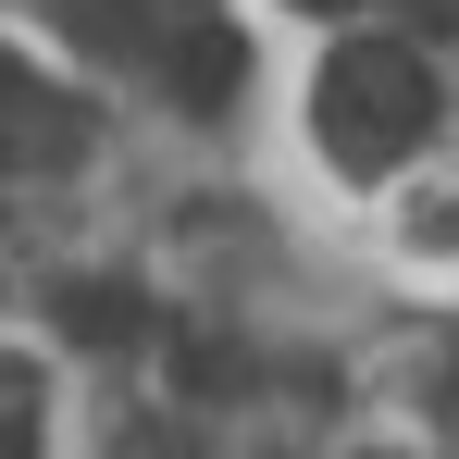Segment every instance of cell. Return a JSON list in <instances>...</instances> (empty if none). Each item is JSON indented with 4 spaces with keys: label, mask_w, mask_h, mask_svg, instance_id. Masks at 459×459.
<instances>
[{
    "label": "cell",
    "mask_w": 459,
    "mask_h": 459,
    "mask_svg": "<svg viewBox=\"0 0 459 459\" xmlns=\"http://www.w3.org/2000/svg\"><path fill=\"white\" fill-rule=\"evenodd\" d=\"M286 13H310V25H323V13H348V0H286Z\"/></svg>",
    "instance_id": "obj_6"
},
{
    "label": "cell",
    "mask_w": 459,
    "mask_h": 459,
    "mask_svg": "<svg viewBox=\"0 0 459 459\" xmlns=\"http://www.w3.org/2000/svg\"><path fill=\"white\" fill-rule=\"evenodd\" d=\"M236 87H248V38H236L224 13H199V25L174 38V100H186V112H224Z\"/></svg>",
    "instance_id": "obj_2"
},
{
    "label": "cell",
    "mask_w": 459,
    "mask_h": 459,
    "mask_svg": "<svg viewBox=\"0 0 459 459\" xmlns=\"http://www.w3.org/2000/svg\"><path fill=\"white\" fill-rule=\"evenodd\" d=\"M310 125H323V150L348 161V174H397V161L422 150V125H435V75H422V50H397V38H348L323 87H310Z\"/></svg>",
    "instance_id": "obj_1"
},
{
    "label": "cell",
    "mask_w": 459,
    "mask_h": 459,
    "mask_svg": "<svg viewBox=\"0 0 459 459\" xmlns=\"http://www.w3.org/2000/svg\"><path fill=\"white\" fill-rule=\"evenodd\" d=\"M186 13H224V0H186Z\"/></svg>",
    "instance_id": "obj_7"
},
{
    "label": "cell",
    "mask_w": 459,
    "mask_h": 459,
    "mask_svg": "<svg viewBox=\"0 0 459 459\" xmlns=\"http://www.w3.org/2000/svg\"><path fill=\"white\" fill-rule=\"evenodd\" d=\"M25 112H38V63H25V50H0V125H25Z\"/></svg>",
    "instance_id": "obj_4"
},
{
    "label": "cell",
    "mask_w": 459,
    "mask_h": 459,
    "mask_svg": "<svg viewBox=\"0 0 459 459\" xmlns=\"http://www.w3.org/2000/svg\"><path fill=\"white\" fill-rule=\"evenodd\" d=\"M63 335H75V348H137V335H150V299H137V286H100V273H87V286H63Z\"/></svg>",
    "instance_id": "obj_3"
},
{
    "label": "cell",
    "mask_w": 459,
    "mask_h": 459,
    "mask_svg": "<svg viewBox=\"0 0 459 459\" xmlns=\"http://www.w3.org/2000/svg\"><path fill=\"white\" fill-rule=\"evenodd\" d=\"M0 459H38V422L25 410H0Z\"/></svg>",
    "instance_id": "obj_5"
}]
</instances>
